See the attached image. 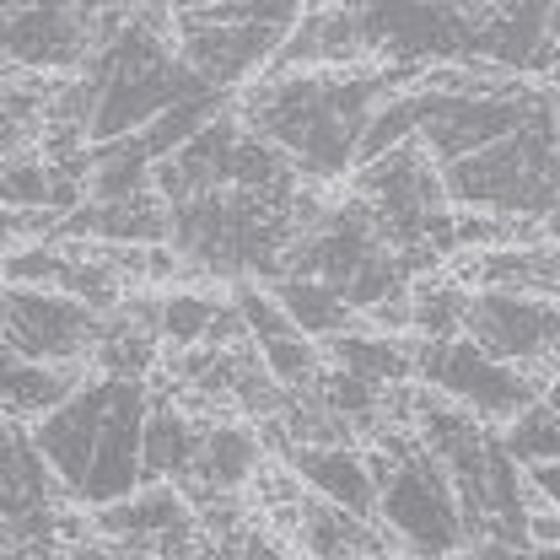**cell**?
I'll return each mask as SVG.
<instances>
[{"instance_id": "7", "label": "cell", "mask_w": 560, "mask_h": 560, "mask_svg": "<svg viewBox=\"0 0 560 560\" xmlns=\"http://www.w3.org/2000/svg\"><path fill=\"white\" fill-rule=\"evenodd\" d=\"M97 307L75 302L66 291H44V285H0V340L27 355V361H49V366H70L81 355H92L97 335H103Z\"/></svg>"}, {"instance_id": "25", "label": "cell", "mask_w": 560, "mask_h": 560, "mask_svg": "<svg viewBox=\"0 0 560 560\" xmlns=\"http://www.w3.org/2000/svg\"><path fill=\"white\" fill-rule=\"evenodd\" d=\"M215 296L206 291H167L156 296V340L173 350H189V346H206L210 324H215Z\"/></svg>"}, {"instance_id": "8", "label": "cell", "mask_w": 560, "mask_h": 560, "mask_svg": "<svg viewBox=\"0 0 560 560\" xmlns=\"http://www.w3.org/2000/svg\"><path fill=\"white\" fill-rule=\"evenodd\" d=\"M464 335L512 366L560 361V302L534 296V291H512V285H480L469 296Z\"/></svg>"}, {"instance_id": "15", "label": "cell", "mask_w": 560, "mask_h": 560, "mask_svg": "<svg viewBox=\"0 0 560 560\" xmlns=\"http://www.w3.org/2000/svg\"><path fill=\"white\" fill-rule=\"evenodd\" d=\"M366 60V33H361V11L355 0H329V5H307L296 16V27L285 33V44L276 49V60L265 75L276 70H340Z\"/></svg>"}, {"instance_id": "12", "label": "cell", "mask_w": 560, "mask_h": 560, "mask_svg": "<svg viewBox=\"0 0 560 560\" xmlns=\"http://www.w3.org/2000/svg\"><path fill=\"white\" fill-rule=\"evenodd\" d=\"M97 539L130 545V550H156V556H178L184 545H195L200 534V512L173 480H145L140 490H130L125 501L97 506L92 517Z\"/></svg>"}, {"instance_id": "31", "label": "cell", "mask_w": 560, "mask_h": 560, "mask_svg": "<svg viewBox=\"0 0 560 560\" xmlns=\"http://www.w3.org/2000/svg\"><path fill=\"white\" fill-rule=\"evenodd\" d=\"M200 5H215V0H167L173 16H178V11H200Z\"/></svg>"}, {"instance_id": "26", "label": "cell", "mask_w": 560, "mask_h": 560, "mask_svg": "<svg viewBox=\"0 0 560 560\" xmlns=\"http://www.w3.org/2000/svg\"><path fill=\"white\" fill-rule=\"evenodd\" d=\"M49 184L55 167L44 162V151L22 145L0 156V210H49Z\"/></svg>"}, {"instance_id": "29", "label": "cell", "mask_w": 560, "mask_h": 560, "mask_svg": "<svg viewBox=\"0 0 560 560\" xmlns=\"http://www.w3.org/2000/svg\"><path fill=\"white\" fill-rule=\"evenodd\" d=\"M237 556L243 560H285L280 556V545L265 534V528H243V539H237Z\"/></svg>"}, {"instance_id": "32", "label": "cell", "mask_w": 560, "mask_h": 560, "mask_svg": "<svg viewBox=\"0 0 560 560\" xmlns=\"http://www.w3.org/2000/svg\"><path fill=\"white\" fill-rule=\"evenodd\" d=\"M550 97H556V119H560V70H550Z\"/></svg>"}, {"instance_id": "2", "label": "cell", "mask_w": 560, "mask_h": 560, "mask_svg": "<svg viewBox=\"0 0 560 560\" xmlns=\"http://www.w3.org/2000/svg\"><path fill=\"white\" fill-rule=\"evenodd\" d=\"M291 237H296L291 206L237 189V184L200 189L167 206V248L189 270H206V276L276 280Z\"/></svg>"}, {"instance_id": "27", "label": "cell", "mask_w": 560, "mask_h": 560, "mask_svg": "<svg viewBox=\"0 0 560 560\" xmlns=\"http://www.w3.org/2000/svg\"><path fill=\"white\" fill-rule=\"evenodd\" d=\"M495 436H501V447H506L523 469H528V464H545V458H560V420L545 399H534L528 410H517Z\"/></svg>"}, {"instance_id": "11", "label": "cell", "mask_w": 560, "mask_h": 560, "mask_svg": "<svg viewBox=\"0 0 560 560\" xmlns=\"http://www.w3.org/2000/svg\"><path fill=\"white\" fill-rule=\"evenodd\" d=\"M145 405H151V388L136 377H114V405L103 420V436H97V453L81 475V486L70 490L75 506H108V501H125L130 490L145 486V464H140V425H145Z\"/></svg>"}, {"instance_id": "22", "label": "cell", "mask_w": 560, "mask_h": 560, "mask_svg": "<svg viewBox=\"0 0 560 560\" xmlns=\"http://www.w3.org/2000/svg\"><path fill=\"white\" fill-rule=\"evenodd\" d=\"M60 81H44L38 70H16L0 60V156L22 151L27 140L44 130L49 103H55Z\"/></svg>"}, {"instance_id": "30", "label": "cell", "mask_w": 560, "mask_h": 560, "mask_svg": "<svg viewBox=\"0 0 560 560\" xmlns=\"http://www.w3.org/2000/svg\"><path fill=\"white\" fill-rule=\"evenodd\" d=\"M539 399H545V405L556 410V420H560V372L550 377V383H539Z\"/></svg>"}, {"instance_id": "14", "label": "cell", "mask_w": 560, "mask_h": 560, "mask_svg": "<svg viewBox=\"0 0 560 560\" xmlns=\"http://www.w3.org/2000/svg\"><path fill=\"white\" fill-rule=\"evenodd\" d=\"M475 60L512 75H550L556 70L550 0H490L475 33Z\"/></svg>"}, {"instance_id": "10", "label": "cell", "mask_w": 560, "mask_h": 560, "mask_svg": "<svg viewBox=\"0 0 560 560\" xmlns=\"http://www.w3.org/2000/svg\"><path fill=\"white\" fill-rule=\"evenodd\" d=\"M92 55V27L75 0H0V60L16 70H81Z\"/></svg>"}, {"instance_id": "23", "label": "cell", "mask_w": 560, "mask_h": 560, "mask_svg": "<svg viewBox=\"0 0 560 560\" xmlns=\"http://www.w3.org/2000/svg\"><path fill=\"white\" fill-rule=\"evenodd\" d=\"M469 296L458 280H416L410 285V335L420 340H453L464 335V318H469Z\"/></svg>"}, {"instance_id": "16", "label": "cell", "mask_w": 560, "mask_h": 560, "mask_svg": "<svg viewBox=\"0 0 560 560\" xmlns=\"http://www.w3.org/2000/svg\"><path fill=\"white\" fill-rule=\"evenodd\" d=\"M291 534H296V550L307 560H383L394 550V539L372 523V517H355L346 506L324 501V495H296L291 501Z\"/></svg>"}, {"instance_id": "20", "label": "cell", "mask_w": 560, "mask_h": 560, "mask_svg": "<svg viewBox=\"0 0 560 560\" xmlns=\"http://www.w3.org/2000/svg\"><path fill=\"white\" fill-rule=\"evenodd\" d=\"M270 296L285 307V318L307 340H335V335H346L350 324H355V307L335 285H324V280H313V276H276L270 280Z\"/></svg>"}, {"instance_id": "1", "label": "cell", "mask_w": 560, "mask_h": 560, "mask_svg": "<svg viewBox=\"0 0 560 560\" xmlns=\"http://www.w3.org/2000/svg\"><path fill=\"white\" fill-rule=\"evenodd\" d=\"M416 70L399 66H340V70H276L243 92L237 119L254 136L276 140L302 178H346L355 173V140L372 108L410 86Z\"/></svg>"}, {"instance_id": "24", "label": "cell", "mask_w": 560, "mask_h": 560, "mask_svg": "<svg viewBox=\"0 0 560 560\" xmlns=\"http://www.w3.org/2000/svg\"><path fill=\"white\" fill-rule=\"evenodd\" d=\"M254 350H259L265 372L276 377L285 394H302V388H313V383H318V372H324V350H318V340H307L302 329H280V335H265V340H254Z\"/></svg>"}, {"instance_id": "5", "label": "cell", "mask_w": 560, "mask_h": 560, "mask_svg": "<svg viewBox=\"0 0 560 560\" xmlns=\"http://www.w3.org/2000/svg\"><path fill=\"white\" fill-rule=\"evenodd\" d=\"M490 0H355L366 60L399 70H431L475 60V33Z\"/></svg>"}, {"instance_id": "9", "label": "cell", "mask_w": 560, "mask_h": 560, "mask_svg": "<svg viewBox=\"0 0 560 560\" xmlns=\"http://www.w3.org/2000/svg\"><path fill=\"white\" fill-rule=\"evenodd\" d=\"M173 33H178L184 66L195 70L206 86H215V92L248 86L259 70H270L276 49L285 44V33H276V27H259V22H215L206 11H178V16H173Z\"/></svg>"}, {"instance_id": "4", "label": "cell", "mask_w": 560, "mask_h": 560, "mask_svg": "<svg viewBox=\"0 0 560 560\" xmlns=\"http://www.w3.org/2000/svg\"><path fill=\"white\" fill-rule=\"evenodd\" d=\"M366 464L377 480V528L405 556L453 560L469 550L458 490L410 425H377V447H366Z\"/></svg>"}, {"instance_id": "28", "label": "cell", "mask_w": 560, "mask_h": 560, "mask_svg": "<svg viewBox=\"0 0 560 560\" xmlns=\"http://www.w3.org/2000/svg\"><path fill=\"white\" fill-rule=\"evenodd\" d=\"M528 490H534L545 506H556V512H560V458L528 464Z\"/></svg>"}, {"instance_id": "21", "label": "cell", "mask_w": 560, "mask_h": 560, "mask_svg": "<svg viewBox=\"0 0 560 560\" xmlns=\"http://www.w3.org/2000/svg\"><path fill=\"white\" fill-rule=\"evenodd\" d=\"M329 361L366 377V383H377V388L416 383V346L405 335H355V329H346V335L329 340Z\"/></svg>"}, {"instance_id": "18", "label": "cell", "mask_w": 560, "mask_h": 560, "mask_svg": "<svg viewBox=\"0 0 560 560\" xmlns=\"http://www.w3.org/2000/svg\"><path fill=\"white\" fill-rule=\"evenodd\" d=\"M200 420H189V410L167 394H151L145 405V425H140V464L145 480H189L195 453H200Z\"/></svg>"}, {"instance_id": "6", "label": "cell", "mask_w": 560, "mask_h": 560, "mask_svg": "<svg viewBox=\"0 0 560 560\" xmlns=\"http://www.w3.org/2000/svg\"><path fill=\"white\" fill-rule=\"evenodd\" d=\"M416 383H425L431 394L453 399L458 410H469L486 425H506L517 410H528L539 399V377H528L512 361H495L486 346H475L469 335L453 340H425L416 346Z\"/></svg>"}, {"instance_id": "3", "label": "cell", "mask_w": 560, "mask_h": 560, "mask_svg": "<svg viewBox=\"0 0 560 560\" xmlns=\"http://www.w3.org/2000/svg\"><path fill=\"white\" fill-rule=\"evenodd\" d=\"M453 210H486L512 221H550L560 210V119L556 97L534 108V119L512 136L490 140L469 156L436 167Z\"/></svg>"}, {"instance_id": "17", "label": "cell", "mask_w": 560, "mask_h": 560, "mask_svg": "<svg viewBox=\"0 0 560 560\" xmlns=\"http://www.w3.org/2000/svg\"><path fill=\"white\" fill-rule=\"evenodd\" d=\"M265 464V442L248 431V425H232V420H215L200 431V453H195V469H189V490L195 501H206L215 490H243Z\"/></svg>"}, {"instance_id": "33", "label": "cell", "mask_w": 560, "mask_h": 560, "mask_svg": "<svg viewBox=\"0 0 560 560\" xmlns=\"http://www.w3.org/2000/svg\"><path fill=\"white\" fill-rule=\"evenodd\" d=\"M550 226H556V232H560V210H556V215H550Z\"/></svg>"}, {"instance_id": "19", "label": "cell", "mask_w": 560, "mask_h": 560, "mask_svg": "<svg viewBox=\"0 0 560 560\" xmlns=\"http://www.w3.org/2000/svg\"><path fill=\"white\" fill-rule=\"evenodd\" d=\"M81 377L70 366H49V361H27L0 340V410L16 420L49 416Z\"/></svg>"}, {"instance_id": "13", "label": "cell", "mask_w": 560, "mask_h": 560, "mask_svg": "<svg viewBox=\"0 0 560 560\" xmlns=\"http://www.w3.org/2000/svg\"><path fill=\"white\" fill-rule=\"evenodd\" d=\"M108 405H114V377H92V383H75L49 416L33 420V442H38V453H44V464H49V475H55L66 501L70 490L81 486L92 453H97Z\"/></svg>"}]
</instances>
